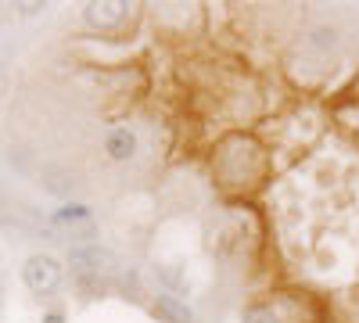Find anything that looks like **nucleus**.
<instances>
[{"mask_svg": "<svg viewBox=\"0 0 359 323\" xmlns=\"http://www.w3.org/2000/svg\"><path fill=\"white\" fill-rule=\"evenodd\" d=\"M155 316L162 323H194V312L187 302H180L176 295H158L155 298Z\"/></svg>", "mask_w": 359, "mask_h": 323, "instance_id": "obj_5", "label": "nucleus"}, {"mask_svg": "<svg viewBox=\"0 0 359 323\" xmlns=\"http://www.w3.org/2000/svg\"><path fill=\"white\" fill-rule=\"evenodd\" d=\"M22 280H25V287L33 291V295H54V291L62 287V280H65V266L54 255H43V252L29 255L25 266H22Z\"/></svg>", "mask_w": 359, "mask_h": 323, "instance_id": "obj_1", "label": "nucleus"}, {"mask_svg": "<svg viewBox=\"0 0 359 323\" xmlns=\"http://www.w3.org/2000/svg\"><path fill=\"white\" fill-rule=\"evenodd\" d=\"M69 262H72V270L79 277H86V280H104V277H111L118 270L115 255L108 248H101V245H76L69 252Z\"/></svg>", "mask_w": 359, "mask_h": 323, "instance_id": "obj_2", "label": "nucleus"}, {"mask_svg": "<svg viewBox=\"0 0 359 323\" xmlns=\"http://www.w3.org/2000/svg\"><path fill=\"white\" fill-rule=\"evenodd\" d=\"M126 18V4L123 0H94V4H86V22L94 29H111Z\"/></svg>", "mask_w": 359, "mask_h": 323, "instance_id": "obj_4", "label": "nucleus"}, {"mask_svg": "<svg viewBox=\"0 0 359 323\" xmlns=\"http://www.w3.org/2000/svg\"><path fill=\"white\" fill-rule=\"evenodd\" d=\"M137 148H140V140L130 126H111L108 137H104V151H108L111 162H130L137 155Z\"/></svg>", "mask_w": 359, "mask_h": 323, "instance_id": "obj_3", "label": "nucleus"}, {"mask_svg": "<svg viewBox=\"0 0 359 323\" xmlns=\"http://www.w3.org/2000/svg\"><path fill=\"white\" fill-rule=\"evenodd\" d=\"M54 219L57 223H86L90 219V209H86V205H65V209L57 212Z\"/></svg>", "mask_w": 359, "mask_h": 323, "instance_id": "obj_7", "label": "nucleus"}, {"mask_svg": "<svg viewBox=\"0 0 359 323\" xmlns=\"http://www.w3.org/2000/svg\"><path fill=\"white\" fill-rule=\"evenodd\" d=\"M241 323H280V319H277V312L269 309V305H259L255 302V305H248L241 312Z\"/></svg>", "mask_w": 359, "mask_h": 323, "instance_id": "obj_6", "label": "nucleus"}, {"mask_svg": "<svg viewBox=\"0 0 359 323\" xmlns=\"http://www.w3.org/2000/svg\"><path fill=\"white\" fill-rule=\"evenodd\" d=\"M43 323H65V316H62V312H47Z\"/></svg>", "mask_w": 359, "mask_h": 323, "instance_id": "obj_8", "label": "nucleus"}]
</instances>
